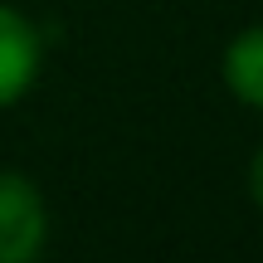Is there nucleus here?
I'll return each instance as SVG.
<instances>
[{"label": "nucleus", "instance_id": "obj_1", "mask_svg": "<svg viewBox=\"0 0 263 263\" xmlns=\"http://www.w3.org/2000/svg\"><path fill=\"white\" fill-rule=\"evenodd\" d=\"M49 239V205L20 171H0V263H34Z\"/></svg>", "mask_w": 263, "mask_h": 263}, {"label": "nucleus", "instance_id": "obj_2", "mask_svg": "<svg viewBox=\"0 0 263 263\" xmlns=\"http://www.w3.org/2000/svg\"><path fill=\"white\" fill-rule=\"evenodd\" d=\"M39 73V34L20 10L0 5V107L25 98V88Z\"/></svg>", "mask_w": 263, "mask_h": 263}, {"label": "nucleus", "instance_id": "obj_3", "mask_svg": "<svg viewBox=\"0 0 263 263\" xmlns=\"http://www.w3.org/2000/svg\"><path fill=\"white\" fill-rule=\"evenodd\" d=\"M224 83L239 103L263 112V25H249L224 49Z\"/></svg>", "mask_w": 263, "mask_h": 263}, {"label": "nucleus", "instance_id": "obj_4", "mask_svg": "<svg viewBox=\"0 0 263 263\" xmlns=\"http://www.w3.org/2000/svg\"><path fill=\"white\" fill-rule=\"evenodd\" d=\"M249 195H254V205L263 210V146H258V156L249 161Z\"/></svg>", "mask_w": 263, "mask_h": 263}]
</instances>
